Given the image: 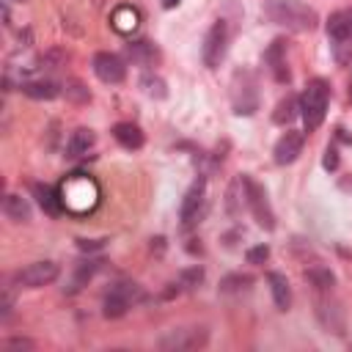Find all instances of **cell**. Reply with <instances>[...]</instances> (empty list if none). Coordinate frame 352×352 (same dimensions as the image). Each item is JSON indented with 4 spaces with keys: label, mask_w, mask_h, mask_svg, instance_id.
<instances>
[{
    "label": "cell",
    "mask_w": 352,
    "mask_h": 352,
    "mask_svg": "<svg viewBox=\"0 0 352 352\" xmlns=\"http://www.w3.org/2000/svg\"><path fill=\"white\" fill-rule=\"evenodd\" d=\"M305 275H308V280H311L316 289H330V286L336 283V275H333L327 267H311Z\"/></svg>",
    "instance_id": "25"
},
{
    "label": "cell",
    "mask_w": 352,
    "mask_h": 352,
    "mask_svg": "<svg viewBox=\"0 0 352 352\" xmlns=\"http://www.w3.org/2000/svg\"><path fill=\"white\" fill-rule=\"evenodd\" d=\"M231 104L236 116H250L258 107V91L250 72H236L231 82Z\"/></svg>",
    "instance_id": "5"
},
{
    "label": "cell",
    "mask_w": 352,
    "mask_h": 352,
    "mask_svg": "<svg viewBox=\"0 0 352 352\" xmlns=\"http://www.w3.org/2000/svg\"><path fill=\"white\" fill-rule=\"evenodd\" d=\"M58 278V264L55 261H33L22 270L14 272V283L16 286H25V289H38V286H47Z\"/></svg>",
    "instance_id": "9"
},
{
    "label": "cell",
    "mask_w": 352,
    "mask_h": 352,
    "mask_svg": "<svg viewBox=\"0 0 352 352\" xmlns=\"http://www.w3.org/2000/svg\"><path fill=\"white\" fill-rule=\"evenodd\" d=\"M327 96H330V88L324 80H311L300 96V113H302V121H305V132H314L319 129V124L324 121V113H327Z\"/></svg>",
    "instance_id": "3"
},
{
    "label": "cell",
    "mask_w": 352,
    "mask_h": 352,
    "mask_svg": "<svg viewBox=\"0 0 352 352\" xmlns=\"http://www.w3.org/2000/svg\"><path fill=\"white\" fill-rule=\"evenodd\" d=\"M96 267H99V261H82V264H77V275H74V286L72 289H80L85 280H91V275L96 272Z\"/></svg>",
    "instance_id": "29"
},
{
    "label": "cell",
    "mask_w": 352,
    "mask_h": 352,
    "mask_svg": "<svg viewBox=\"0 0 352 352\" xmlns=\"http://www.w3.org/2000/svg\"><path fill=\"white\" fill-rule=\"evenodd\" d=\"M138 22H140V14H138V8H132V6H116L113 8V14H110V25H113V30L116 33H132L135 28H138Z\"/></svg>",
    "instance_id": "15"
},
{
    "label": "cell",
    "mask_w": 352,
    "mask_h": 352,
    "mask_svg": "<svg viewBox=\"0 0 352 352\" xmlns=\"http://www.w3.org/2000/svg\"><path fill=\"white\" fill-rule=\"evenodd\" d=\"M19 88L30 99H55L60 94V82L55 80H25Z\"/></svg>",
    "instance_id": "16"
},
{
    "label": "cell",
    "mask_w": 352,
    "mask_h": 352,
    "mask_svg": "<svg viewBox=\"0 0 352 352\" xmlns=\"http://www.w3.org/2000/svg\"><path fill=\"white\" fill-rule=\"evenodd\" d=\"M327 36L330 38H346L352 36V8H341L327 19Z\"/></svg>",
    "instance_id": "19"
},
{
    "label": "cell",
    "mask_w": 352,
    "mask_h": 352,
    "mask_svg": "<svg viewBox=\"0 0 352 352\" xmlns=\"http://www.w3.org/2000/svg\"><path fill=\"white\" fill-rule=\"evenodd\" d=\"M91 146H94V132L85 129V126H80V129L72 132V138H69V143H66V154H69V157H82Z\"/></svg>",
    "instance_id": "21"
},
{
    "label": "cell",
    "mask_w": 352,
    "mask_h": 352,
    "mask_svg": "<svg viewBox=\"0 0 352 352\" xmlns=\"http://www.w3.org/2000/svg\"><path fill=\"white\" fill-rule=\"evenodd\" d=\"M63 88H66V96H69L72 102H80V104H82V102H88V99H91L88 88H85V85H82L80 80H69V82H66Z\"/></svg>",
    "instance_id": "28"
},
{
    "label": "cell",
    "mask_w": 352,
    "mask_h": 352,
    "mask_svg": "<svg viewBox=\"0 0 352 352\" xmlns=\"http://www.w3.org/2000/svg\"><path fill=\"white\" fill-rule=\"evenodd\" d=\"M297 110H300V102H297L294 96H286V99L278 102V107H275V113H272V121H275V124H289V121L297 116Z\"/></svg>",
    "instance_id": "23"
},
{
    "label": "cell",
    "mask_w": 352,
    "mask_h": 352,
    "mask_svg": "<svg viewBox=\"0 0 352 352\" xmlns=\"http://www.w3.org/2000/svg\"><path fill=\"white\" fill-rule=\"evenodd\" d=\"M201 280H204V270H201V267H190V270L182 272V286H187V289L198 286Z\"/></svg>",
    "instance_id": "30"
},
{
    "label": "cell",
    "mask_w": 352,
    "mask_h": 352,
    "mask_svg": "<svg viewBox=\"0 0 352 352\" xmlns=\"http://www.w3.org/2000/svg\"><path fill=\"white\" fill-rule=\"evenodd\" d=\"M264 60H267V66H270V72H272V77H275L278 82H289V69H286V41H283V38H275V41L267 47Z\"/></svg>",
    "instance_id": "12"
},
{
    "label": "cell",
    "mask_w": 352,
    "mask_h": 352,
    "mask_svg": "<svg viewBox=\"0 0 352 352\" xmlns=\"http://www.w3.org/2000/svg\"><path fill=\"white\" fill-rule=\"evenodd\" d=\"M140 88L148 94V96H154V99H165V82L157 77V74H143L140 77Z\"/></svg>",
    "instance_id": "26"
},
{
    "label": "cell",
    "mask_w": 352,
    "mask_h": 352,
    "mask_svg": "<svg viewBox=\"0 0 352 352\" xmlns=\"http://www.w3.org/2000/svg\"><path fill=\"white\" fill-rule=\"evenodd\" d=\"M33 195H36V201H38V206L47 212V214H52V217H58L60 212H63V201H60V190H55V187H50V184H33Z\"/></svg>",
    "instance_id": "14"
},
{
    "label": "cell",
    "mask_w": 352,
    "mask_h": 352,
    "mask_svg": "<svg viewBox=\"0 0 352 352\" xmlns=\"http://www.w3.org/2000/svg\"><path fill=\"white\" fill-rule=\"evenodd\" d=\"M204 190H206V182L198 179L187 192H184V201H182V209H179V217H182V226H192L198 220V209L204 204Z\"/></svg>",
    "instance_id": "11"
},
{
    "label": "cell",
    "mask_w": 352,
    "mask_h": 352,
    "mask_svg": "<svg viewBox=\"0 0 352 352\" xmlns=\"http://www.w3.org/2000/svg\"><path fill=\"white\" fill-rule=\"evenodd\" d=\"M126 55L132 58V63L148 66L157 60V47L151 41H132V44H126Z\"/></svg>",
    "instance_id": "22"
},
{
    "label": "cell",
    "mask_w": 352,
    "mask_h": 352,
    "mask_svg": "<svg viewBox=\"0 0 352 352\" xmlns=\"http://www.w3.org/2000/svg\"><path fill=\"white\" fill-rule=\"evenodd\" d=\"M11 311H14V294H11V289L6 286V289H3V297H0V316L8 319Z\"/></svg>",
    "instance_id": "32"
},
{
    "label": "cell",
    "mask_w": 352,
    "mask_h": 352,
    "mask_svg": "<svg viewBox=\"0 0 352 352\" xmlns=\"http://www.w3.org/2000/svg\"><path fill=\"white\" fill-rule=\"evenodd\" d=\"M264 14L289 30H314L319 16L302 0H264Z\"/></svg>",
    "instance_id": "1"
},
{
    "label": "cell",
    "mask_w": 352,
    "mask_h": 352,
    "mask_svg": "<svg viewBox=\"0 0 352 352\" xmlns=\"http://www.w3.org/2000/svg\"><path fill=\"white\" fill-rule=\"evenodd\" d=\"M349 99H352V82H349Z\"/></svg>",
    "instance_id": "37"
},
{
    "label": "cell",
    "mask_w": 352,
    "mask_h": 352,
    "mask_svg": "<svg viewBox=\"0 0 352 352\" xmlns=\"http://www.w3.org/2000/svg\"><path fill=\"white\" fill-rule=\"evenodd\" d=\"M173 6H179V0H162V8H173Z\"/></svg>",
    "instance_id": "36"
},
{
    "label": "cell",
    "mask_w": 352,
    "mask_h": 352,
    "mask_svg": "<svg viewBox=\"0 0 352 352\" xmlns=\"http://www.w3.org/2000/svg\"><path fill=\"white\" fill-rule=\"evenodd\" d=\"M60 201H63V209L72 212V214H85L96 206L99 201V187L91 176H82V173H72L63 184H60Z\"/></svg>",
    "instance_id": "2"
},
{
    "label": "cell",
    "mask_w": 352,
    "mask_h": 352,
    "mask_svg": "<svg viewBox=\"0 0 352 352\" xmlns=\"http://www.w3.org/2000/svg\"><path fill=\"white\" fill-rule=\"evenodd\" d=\"M253 283V278L250 275H226L223 280H220V292H242V289H248Z\"/></svg>",
    "instance_id": "27"
},
{
    "label": "cell",
    "mask_w": 352,
    "mask_h": 352,
    "mask_svg": "<svg viewBox=\"0 0 352 352\" xmlns=\"http://www.w3.org/2000/svg\"><path fill=\"white\" fill-rule=\"evenodd\" d=\"M242 184H245V204H248V209L253 212V220H256L261 228L272 231V228H275V214H272V206H270V201H267L264 187H261L256 179H250V176H242Z\"/></svg>",
    "instance_id": "4"
},
{
    "label": "cell",
    "mask_w": 352,
    "mask_h": 352,
    "mask_svg": "<svg viewBox=\"0 0 352 352\" xmlns=\"http://www.w3.org/2000/svg\"><path fill=\"white\" fill-rule=\"evenodd\" d=\"M333 58L338 66H352V36L333 38Z\"/></svg>",
    "instance_id": "24"
},
{
    "label": "cell",
    "mask_w": 352,
    "mask_h": 352,
    "mask_svg": "<svg viewBox=\"0 0 352 352\" xmlns=\"http://www.w3.org/2000/svg\"><path fill=\"white\" fill-rule=\"evenodd\" d=\"M267 283H270V292H272L275 305H278L280 311H286V308L292 305V289H289L286 275H280V272H270V275H267Z\"/></svg>",
    "instance_id": "18"
},
{
    "label": "cell",
    "mask_w": 352,
    "mask_h": 352,
    "mask_svg": "<svg viewBox=\"0 0 352 352\" xmlns=\"http://www.w3.org/2000/svg\"><path fill=\"white\" fill-rule=\"evenodd\" d=\"M138 300H143V292H140L138 283H118V286H113L110 294L104 297V316H107V319H118V316H124L126 308H129L132 302H138Z\"/></svg>",
    "instance_id": "8"
},
{
    "label": "cell",
    "mask_w": 352,
    "mask_h": 352,
    "mask_svg": "<svg viewBox=\"0 0 352 352\" xmlns=\"http://www.w3.org/2000/svg\"><path fill=\"white\" fill-rule=\"evenodd\" d=\"M226 41H228V28L223 19H217L206 36H204V47H201V58H204V66L206 69H217L223 55H226Z\"/></svg>",
    "instance_id": "7"
},
{
    "label": "cell",
    "mask_w": 352,
    "mask_h": 352,
    "mask_svg": "<svg viewBox=\"0 0 352 352\" xmlns=\"http://www.w3.org/2000/svg\"><path fill=\"white\" fill-rule=\"evenodd\" d=\"M302 154V132H286L278 143H275V162L278 165H289Z\"/></svg>",
    "instance_id": "13"
},
{
    "label": "cell",
    "mask_w": 352,
    "mask_h": 352,
    "mask_svg": "<svg viewBox=\"0 0 352 352\" xmlns=\"http://www.w3.org/2000/svg\"><path fill=\"white\" fill-rule=\"evenodd\" d=\"M94 74L102 80V82H121L126 77V66L118 55L113 52H96L94 55Z\"/></svg>",
    "instance_id": "10"
},
{
    "label": "cell",
    "mask_w": 352,
    "mask_h": 352,
    "mask_svg": "<svg viewBox=\"0 0 352 352\" xmlns=\"http://www.w3.org/2000/svg\"><path fill=\"white\" fill-rule=\"evenodd\" d=\"M113 138H116L124 148H140V146H143V132H140V126L132 124V121L116 124V126H113Z\"/></svg>",
    "instance_id": "17"
},
{
    "label": "cell",
    "mask_w": 352,
    "mask_h": 352,
    "mask_svg": "<svg viewBox=\"0 0 352 352\" xmlns=\"http://www.w3.org/2000/svg\"><path fill=\"white\" fill-rule=\"evenodd\" d=\"M3 349H33V341L30 338H8V341H3Z\"/></svg>",
    "instance_id": "33"
},
{
    "label": "cell",
    "mask_w": 352,
    "mask_h": 352,
    "mask_svg": "<svg viewBox=\"0 0 352 352\" xmlns=\"http://www.w3.org/2000/svg\"><path fill=\"white\" fill-rule=\"evenodd\" d=\"M267 256H270V248H267V245H256V248L248 250V261H250V264H264Z\"/></svg>",
    "instance_id": "31"
},
{
    "label": "cell",
    "mask_w": 352,
    "mask_h": 352,
    "mask_svg": "<svg viewBox=\"0 0 352 352\" xmlns=\"http://www.w3.org/2000/svg\"><path fill=\"white\" fill-rule=\"evenodd\" d=\"M206 338H209L206 327H176V330H168L160 338V349H165V352H187V349L204 346Z\"/></svg>",
    "instance_id": "6"
},
{
    "label": "cell",
    "mask_w": 352,
    "mask_h": 352,
    "mask_svg": "<svg viewBox=\"0 0 352 352\" xmlns=\"http://www.w3.org/2000/svg\"><path fill=\"white\" fill-rule=\"evenodd\" d=\"M3 212H6V217L8 220H14V223H25V220H30V206H28V201L22 198V195H6V201H3Z\"/></svg>",
    "instance_id": "20"
},
{
    "label": "cell",
    "mask_w": 352,
    "mask_h": 352,
    "mask_svg": "<svg viewBox=\"0 0 352 352\" xmlns=\"http://www.w3.org/2000/svg\"><path fill=\"white\" fill-rule=\"evenodd\" d=\"M322 165H324L327 170H336V168H338V151H336V148H327V151H324Z\"/></svg>",
    "instance_id": "34"
},
{
    "label": "cell",
    "mask_w": 352,
    "mask_h": 352,
    "mask_svg": "<svg viewBox=\"0 0 352 352\" xmlns=\"http://www.w3.org/2000/svg\"><path fill=\"white\" fill-rule=\"evenodd\" d=\"M77 245H80V250H94V248H102L104 242H88V239H77Z\"/></svg>",
    "instance_id": "35"
}]
</instances>
